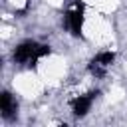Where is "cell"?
Segmentation results:
<instances>
[{
	"instance_id": "3957f363",
	"label": "cell",
	"mask_w": 127,
	"mask_h": 127,
	"mask_svg": "<svg viewBox=\"0 0 127 127\" xmlns=\"http://www.w3.org/2000/svg\"><path fill=\"white\" fill-rule=\"evenodd\" d=\"M113 62H115V54H113V52H99V54L89 62V73H91L93 77H103V75L111 69Z\"/></svg>"
},
{
	"instance_id": "6da1fadb",
	"label": "cell",
	"mask_w": 127,
	"mask_h": 127,
	"mask_svg": "<svg viewBox=\"0 0 127 127\" xmlns=\"http://www.w3.org/2000/svg\"><path fill=\"white\" fill-rule=\"evenodd\" d=\"M48 54H50V46L40 44L36 40H26L14 48L12 58H14V64H18L22 67H32L36 62H40Z\"/></svg>"
},
{
	"instance_id": "277c9868",
	"label": "cell",
	"mask_w": 127,
	"mask_h": 127,
	"mask_svg": "<svg viewBox=\"0 0 127 127\" xmlns=\"http://www.w3.org/2000/svg\"><path fill=\"white\" fill-rule=\"evenodd\" d=\"M95 101V91H87V93H77L73 99H71V111L73 115L77 117H83L89 113L91 105Z\"/></svg>"
},
{
	"instance_id": "5b68a950",
	"label": "cell",
	"mask_w": 127,
	"mask_h": 127,
	"mask_svg": "<svg viewBox=\"0 0 127 127\" xmlns=\"http://www.w3.org/2000/svg\"><path fill=\"white\" fill-rule=\"evenodd\" d=\"M0 109H2V117L4 119L16 117V113H18V101H16V97L12 93L4 91L2 97H0Z\"/></svg>"
},
{
	"instance_id": "7a4b0ae2",
	"label": "cell",
	"mask_w": 127,
	"mask_h": 127,
	"mask_svg": "<svg viewBox=\"0 0 127 127\" xmlns=\"http://www.w3.org/2000/svg\"><path fill=\"white\" fill-rule=\"evenodd\" d=\"M64 26H65V30H67L69 34H73V36H79V34H81V26H83V2L73 0V4L65 10Z\"/></svg>"
}]
</instances>
